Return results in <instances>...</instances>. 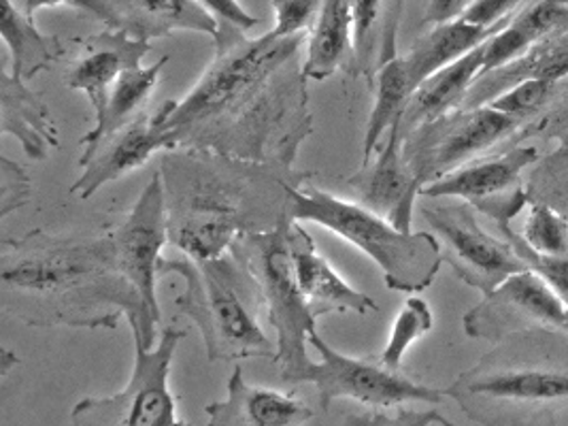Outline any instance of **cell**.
<instances>
[{"label":"cell","mask_w":568,"mask_h":426,"mask_svg":"<svg viewBox=\"0 0 568 426\" xmlns=\"http://www.w3.org/2000/svg\"><path fill=\"white\" fill-rule=\"evenodd\" d=\"M215 58L181 101L158 106L175 150L287 164L313 133L307 75L298 58L307 32L258 39L217 28Z\"/></svg>","instance_id":"6da1fadb"},{"label":"cell","mask_w":568,"mask_h":426,"mask_svg":"<svg viewBox=\"0 0 568 426\" xmlns=\"http://www.w3.org/2000/svg\"><path fill=\"white\" fill-rule=\"evenodd\" d=\"M0 310L37 328L113 331L129 320L134 346L154 347L155 318L115 263L111 235L62 237L32 229L0 247Z\"/></svg>","instance_id":"7a4b0ae2"},{"label":"cell","mask_w":568,"mask_h":426,"mask_svg":"<svg viewBox=\"0 0 568 426\" xmlns=\"http://www.w3.org/2000/svg\"><path fill=\"white\" fill-rule=\"evenodd\" d=\"M158 173L169 241L194 261L220 258L243 235L273 233L292 222L290 194L313 178L287 164L207 150H169Z\"/></svg>","instance_id":"3957f363"},{"label":"cell","mask_w":568,"mask_h":426,"mask_svg":"<svg viewBox=\"0 0 568 426\" xmlns=\"http://www.w3.org/2000/svg\"><path fill=\"white\" fill-rule=\"evenodd\" d=\"M445 395L479 426H558L568 409V333L537 328L494 344Z\"/></svg>","instance_id":"277c9868"},{"label":"cell","mask_w":568,"mask_h":426,"mask_svg":"<svg viewBox=\"0 0 568 426\" xmlns=\"http://www.w3.org/2000/svg\"><path fill=\"white\" fill-rule=\"evenodd\" d=\"M169 273L185 282V291L175 303L181 314L201 328L211 363L275 361L277 346L254 316V310L262 305L258 286L233 252L211 261L162 258L160 277Z\"/></svg>","instance_id":"5b68a950"},{"label":"cell","mask_w":568,"mask_h":426,"mask_svg":"<svg viewBox=\"0 0 568 426\" xmlns=\"http://www.w3.org/2000/svg\"><path fill=\"white\" fill-rule=\"evenodd\" d=\"M292 222H311L349 241L384 271L396 293H422L433 286L443 265V250L433 233L400 231L361 203L343 201L307 182L290 194Z\"/></svg>","instance_id":"8992f818"},{"label":"cell","mask_w":568,"mask_h":426,"mask_svg":"<svg viewBox=\"0 0 568 426\" xmlns=\"http://www.w3.org/2000/svg\"><path fill=\"white\" fill-rule=\"evenodd\" d=\"M290 224L292 222L273 233L243 235L231 247L234 256L252 273L258 286L260 303L277 333V354L273 363L280 365L285 384H292L310 365L307 344L311 333L317 331V316L294 275L287 237Z\"/></svg>","instance_id":"52a82bcc"},{"label":"cell","mask_w":568,"mask_h":426,"mask_svg":"<svg viewBox=\"0 0 568 426\" xmlns=\"http://www.w3.org/2000/svg\"><path fill=\"white\" fill-rule=\"evenodd\" d=\"M185 333L164 328L154 347L136 346L134 369L124 390L85 397L71 412V426H175L178 400L169 388L173 356Z\"/></svg>","instance_id":"ba28073f"},{"label":"cell","mask_w":568,"mask_h":426,"mask_svg":"<svg viewBox=\"0 0 568 426\" xmlns=\"http://www.w3.org/2000/svg\"><path fill=\"white\" fill-rule=\"evenodd\" d=\"M524 124L494 106L456 109L403 136V156L422 187L490 152Z\"/></svg>","instance_id":"9c48e42d"},{"label":"cell","mask_w":568,"mask_h":426,"mask_svg":"<svg viewBox=\"0 0 568 426\" xmlns=\"http://www.w3.org/2000/svg\"><path fill=\"white\" fill-rule=\"evenodd\" d=\"M310 344L322 361H311L292 384H313L324 412H328L336 399L358 400L371 407H394L409 400L437 405L447 399L445 390L412 379L400 369H392L382 358H352L336 352L317 331L311 333Z\"/></svg>","instance_id":"30bf717a"},{"label":"cell","mask_w":568,"mask_h":426,"mask_svg":"<svg viewBox=\"0 0 568 426\" xmlns=\"http://www.w3.org/2000/svg\"><path fill=\"white\" fill-rule=\"evenodd\" d=\"M422 217L439 237L443 261L484 296L528 268L511 241L484 231L477 212L468 203L424 205Z\"/></svg>","instance_id":"8fae6325"},{"label":"cell","mask_w":568,"mask_h":426,"mask_svg":"<svg viewBox=\"0 0 568 426\" xmlns=\"http://www.w3.org/2000/svg\"><path fill=\"white\" fill-rule=\"evenodd\" d=\"M537 160L539 150L535 145H517L488 159L468 162L437 182L422 187L419 196L460 199L475 212L488 215L500 229V233H505L511 229V220L530 201L521 175Z\"/></svg>","instance_id":"7c38bea8"},{"label":"cell","mask_w":568,"mask_h":426,"mask_svg":"<svg viewBox=\"0 0 568 426\" xmlns=\"http://www.w3.org/2000/svg\"><path fill=\"white\" fill-rule=\"evenodd\" d=\"M567 314V303L535 271L526 268L505 280L466 312L463 328L470 339L498 344L526 331H565Z\"/></svg>","instance_id":"4fadbf2b"},{"label":"cell","mask_w":568,"mask_h":426,"mask_svg":"<svg viewBox=\"0 0 568 426\" xmlns=\"http://www.w3.org/2000/svg\"><path fill=\"white\" fill-rule=\"evenodd\" d=\"M109 235L120 271L141 294L155 318L162 322L155 282L160 277L162 247L169 243V220L160 173L143 187L126 217L113 231H109Z\"/></svg>","instance_id":"5bb4252c"},{"label":"cell","mask_w":568,"mask_h":426,"mask_svg":"<svg viewBox=\"0 0 568 426\" xmlns=\"http://www.w3.org/2000/svg\"><path fill=\"white\" fill-rule=\"evenodd\" d=\"M160 150H175L173 139L166 131L160 111H143L130 124L106 134L101 141L83 148L79 166L83 173L69 187L71 194L88 201L94 192L109 182L120 180L130 171L143 166Z\"/></svg>","instance_id":"9a60e30c"},{"label":"cell","mask_w":568,"mask_h":426,"mask_svg":"<svg viewBox=\"0 0 568 426\" xmlns=\"http://www.w3.org/2000/svg\"><path fill=\"white\" fill-rule=\"evenodd\" d=\"M347 184L358 194L362 207L382 215L400 231H412L415 199L422 192V184L403 156V136L396 126L389 129L386 143L371 162L362 164Z\"/></svg>","instance_id":"2e32d148"},{"label":"cell","mask_w":568,"mask_h":426,"mask_svg":"<svg viewBox=\"0 0 568 426\" xmlns=\"http://www.w3.org/2000/svg\"><path fill=\"white\" fill-rule=\"evenodd\" d=\"M150 52V41L134 39L124 30L104 28L99 34L81 39V52L67 69L64 85L83 92L94 106V118H99L115 81L130 69H139Z\"/></svg>","instance_id":"e0dca14e"},{"label":"cell","mask_w":568,"mask_h":426,"mask_svg":"<svg viewBox=\"0 0 568 426\" xmlns=\"http://www.w3.org/2000/svg\"><path fill=\"white\" fill-rule=\"evenodd\" d=\"M290 254L294 275L310 301L311 310L315 316L326 314H358L366 316L377 312V303L356 288H352L333 265L317 252V245L310 233L303 229L301 222H292L290 231Z\"/></svg>","instance_id":"ac0fdd59"},{"label":"cell","mask_w":568,"mask_h":426,"mask_svg":"<svg viewBox=\"0 0 568 426\" xmlns=\"http://www.w3.org/2000/svg\"><path fill=\"white\" fill-rule=\"evenodd\" d=\"M205 416L207 426H305L313 409L290 395L247 384L243 369L234 367L229 397L205 405Z\"/></svg>","instance_id":"d6986e66"},{"label":"cell","mask_w":568,"mask_h":426,"mask_svg":"<svg viewBox=\"0 0 568 426\" xmlns=\"http://www.w3.org/2000/svg\"><path fill=\"white\" fill-rule=\"evenodd\" d=\"M0 133L16 136L34 162L50 159L60 145L52 111L43 97L4 69L0 71Z\"/></svg>","instance_id":"ffe728a7"},{"label":"cell","mask_w":568,"mask_h":426,"mask_svg":"<svg viewBox=\"0 0 568 426\" xmlns=\"http://www.w3.org/2000/svg\"><path fill=\"white\" fill-rule=\"evenodd\" d=\"M484 53L486 43L466 53L458 62L440 69L433 78L422 81L405 106L400 122L396 124L400 136L428 122H435L456 109H463L468 90L484 71Z\"/></svg>","instance_id":"44dd1931"},{"label":"cell","mask_w":568,"mask_h":426,"mask_svg":"<svg viewBox=\"0 0 568 426\" xmlns=\"http://www.w3.org/2000/svg\"><path fill=\"white\" fill-rule=\"evenodd\" d=\"M115 30H124L141 41L169 37L175 30L217 34V22L199 0H106Z\"/></svg>","instance_id":"7402d4cb"},{"label":"cell","mask_w":568,"mask_h":426,"mask_svg":"<svg viewBox=\"0 0 568 426\" xmlns=\"http://www.w3.org/2000/svg\"><path fill=\"white\" fill-rule=\"evenodd\" d=\"M565 32H568L567 0H535L526 4L507 27L486 41L481 75L514 62L537 43Z\"/></svg>","instance_id":"603a6c76"},{"label":"cell","mask_w":568,"mask_h":426,"mask_svg":"<svg viewBox=\"0 0 568 426\" xmlns=\"http://www.w3.org/2000/svg\"><path fill=\"white\" fill-rule=\"evenodd\" d=\"M565 78H568V32L541 41L514 62L481 75L468 90L463 109L490 105L494 99H498L519 81L545 80L558 83Z\"/></svg>","instance_id":"cb8c5ba5"},{"label":"cell","mask_w":568,"mask_h":426,"mask_svg":"<svg viewBox=\"0 0 568 426\" xmlns=\"http://www.w3.org/2000/svg\"><path fill=\"white\" fill-rule=\"evenodd\" d=\"M307 60L303 71L310 80L322 81L338 71L354 78V11L349 0H322L311 28Z\"/></svg>","instance_id":"d4e9b609"},{"label":"cell","mask_w":568,"mask_h":426,"mask_svg":"<svg viewBox=\"0 0 568 426\" xmlns=\"http://www.w3.org/2000/svg\"><path fill=\"white\" fill-rule=\"evenodd\" d=\"M354 11V78L373 83L377 69L396 58V37L407 0H349Z\"/></svg>","instance_id":"484cf974"},{"label":"cell","mask_w":568,"mask_h":426,"mask_svg":"<svg viewBox=\"0 0 568 426\" xmlns=\"http://www.w3.org/2000/svg\"><path fill=\"white\" fill-rule=\"evenodd\" d=\"M511 20L494 28L473 27L465 20H454L447 24H437L419 37L405 55V67L414 90L422 81L433 78L440 69L458 62L466 53L477 50L486 41H490L496 32H500Z\"/></svg>","instance_id":"4316f807"},{"label":"cell","mask_w":568,"mask_h":426,"mask_svg":"<svg viewBox=\"0 0 568 426\" xmlns=\"http://www.w3.org/2000/svg\"><path fill=\"white\" fill-rule=\"evenodd\" d=\"M0 30L2 41L13 58L11 73L20 80L30 81L39 73L52 71L53 64L67 52L58 37L41 34L34 22L16 9L11 0H2Z\"/></svg>","instance_id":"83f0119b"},{"label":"cell","mask_w":568,"mask_h":426,"mask_svg":"<svg viewBox=\"0 0 568 426\" xmlns=\"http://www.w3.org/2000/svg\"><path fill=\"white\" fill-rule=\"evenodd\" d=\"M166 62H169V55H162L152 67L130 69L115 81L104 103L103 113L97 118L94 129L88 131L81 139V145L88 148L101 141L106 134L115 133L118 129L126 126L134 118H139L143 113V106L148 103L150 94L154 92L155 83L160 80V73L166 67Z\"/></svg>","instance_id":"f1b7e54d"},{"label":"cell","mask_w":568,"mask_h":426,"mask_svg":"<svg viewBox=\"0 0 568 426\" xmlns=\"http://www.w3.org/2000/svg\"><path fill=\"white\" fill-rule=\"evenodd\" d=\"M373 85H375V103H373V111L364 134L362 164L371 162L375 152L382 148L384 134L389 133V129L400 122V115L415 92L405 67V58H398V55L377 69Z\"/></svg>","instance_id":"f546056e"},{"label":"cell","mask_w":568,"mask_h":426,"mask_svg":"<svg viewBox=\"0 0 568 426\" xmlns=\"http://www.w3.org/2000/svg\"><path fill=\"white\" fill-rule=\"evenodd\" d=\"M433 326H435V316L430 305L424 298H415V296L407 298L389 328L388 344L379 356L382 363L392 369H400L409 347L414 346L417 339H422L426 333H430Z\"/></svg>","instance_id":"4dcf8cb0"},{"label":"cell","mask_w":568,"mask_h":426,"mask_svg":"<svg viewBox=\"0 0 568 426\" xmlns=\"http://www.w3.org/2000/svg\"><path fill=\"white\" fill-rule=\"evenodd\" d=\"M519 237L541 256H567L568 217L549 203L532 201Z\"/></svg>","instance_id":"1f68e13d"},{"label":"cell","mask_w":568,"mask_h":426,"mask_svg":"<svg viewBox=\"0 0 568 426\" xmlns=\"http://www.w3.org/2000/svg\"><path fill=\"white\" fill-rule=\"evenodd\" d=\"M556 92V83L545 80L519 81L498 99L491 101L490 106L496 111L514 118L517 122H528L549 103L551 94Z\"/></svg>","instance_id":"d6a6232c"},{"label":"cell","mask_w":568,"mask_h":426,"mask_svg":"<svg viewBox=\"0 0 568 426\" xmlns=\"http://www.w3.org/2000/svg\"><path fill=\"white\" fill-rule=\"evenodd\" d=\"M503 237L511 241V245L516 247L519 258L526 263V266L542 277L568 305V254L567 256H541L532 252L514 229L505 231Z\"/></svg>","instance_id":"836d02e7"},{"label":"cell","mask_w":568,"mask_h":426,"mask_svg":"<svg viewBox=\"0 0 568 426\" xmlns=\"http://www.w3.org/2000/svg\"><path fill=\"white\" fill-rule=\"evenodd\" d=\"M277 24L271 30L277 39H287L294 34L311 32L317 20L322 0H271Z\"/></svg>","instance_id":"e575fe53"},{"label":"cell","mask_w":568,"mask_h":426,"mask_svg":"<svg viewBox=\"0 0 568 426\" xmlns=\"http://www.w3.org/2000/svg\"><path fill=\"white\" fill-rule=\"evenodd\" d=\"M32 182L27 169L13 160L0 159V217L30 203Z\"/></svg>","instance_id":"d590c367"},{"label":"cell","mask_w":568,"mask_h":426,"mask_svg":"<svg viewBox=\"0 0 568 426\" xmlns=\"http://www.w3.org/2000/svg\"><path fill=\"white\" fill-rule=\"evenodd\" d=\"M343 426H458L439 412H415L398 409L394 414L368 412V414H349Z\"/></svg>","instance_id":"8d00e7d4"},{"label":"cell","mask_w":568,"mask_h":426,"mask_svg":"<svg viewBox=\"0 0 568 426\" xmlns=\"http://www.w3.org/2000/svg\"><path fill=\"white\" fill-rule=\"evenodd\" d=\"M528 0H475L458 20H465L473 27L494 28L516 16L517 9H524Z\"/></svg>","instance_id":"74e56055"},{"label":"cell","mask_w":568,"mask_h":426,"mask_svg":"<svg viewBox=\"0 0 568 426\" xmlns=\"http://www.w3.org/2000/svg\"><path fill=\"white\" fill-rule=\"evenodd\" d=\"M16 4V9H20L27 18H34V13L43 7H60V4H69V7H75L79 11H85L90 16H94L97 20H101L104 27H115V20H113V13H111V7L106 0H11Z\"/></svg>","instance_id":"f35d334b"},{"label":"cell","mask_w":568,"mask_h":426,"mask_svg":"<svg viewBox=\"0 0 568 426\" xmlns=\"http://www.w3.org/2000/svg\"><path fill=\"white\" fill-rule=\"evenodd\" d=\"M201 7L207 11L209 16L217 22V28H233L247 32L254 27H258V18L250 16L239 0H199Z\"/></svg>","instance_id":"ab89813d"},{"label":"cell","mask_w":568,"mask_h":426,"mask_svg":"<svg viewBox=\"0 0 568 426\" xmlns=\"http://www.w3.org/2000/svg\"><path fill=\"white\" fill-rule=\"evenodd\" d=\"M475 0H428L426 4V13H424V24H447L458 20L466 9L473 4Z\"/></svg>","instance_id":"60d3db41"},{"label":"cell","mask_w":568,"mask_h":426,"mask_svg":"<svg viewBox=\"0 0 568 426\" xmlns=\"http://www.w3.org/2000/svg\"><path fill=\"white\" fill-rule=\"evenodd\" d=\"M175 426H192L190 425V423H185V420H180V423H178V425Z\"/></svg>","instance_id":"b9f144b4"},{"label":"cell","mask_w":568,"mask_h":426,"mask_svg":"<svg viewBox=\"0 0 568 426\" xmlns=\"http://www.w3.org/2000/svg\"><path fill=\"white\" fill-rule=\"evenodd\" d=\"M565 333H568V314H567V322H565Z\"/></svg>","instance_id":"7bdbcfd3"}]
</instances>
